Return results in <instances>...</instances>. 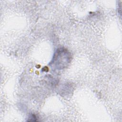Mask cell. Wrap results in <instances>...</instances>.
<instances>
[{
  "instance_id": "obj_1",
  "label": "cell",
  "mask_w": 122,
  "mask_h": 122,
  "mask_svg": "<svg viewBox=\"0 0 122 122\" xmlns=\"http://www.w3.org/2000/svg\"><path fill=\"white\" fill-rule=\"evenodd\" d=\"M71 59V53L65 48H60L54 52L50 66L56 70H61L67 67Z\"/></svg>"
},
{
  "instance_id": "obj_2",
  "label": "cell",
  "mask_w": 122,
  "mask_h": 122,
  "mask_svg": "<svg viewBox=\"0 0 122 122\" xmlns=\"http://www.w3.org/2000/svg\"><path fill=\"white\" fill-rule=\"evenodd\" d=\"M28 119L29 120H27L28 121H37V118L36 116L33 114H30Z\"/></svg>"
}]
</instances>
